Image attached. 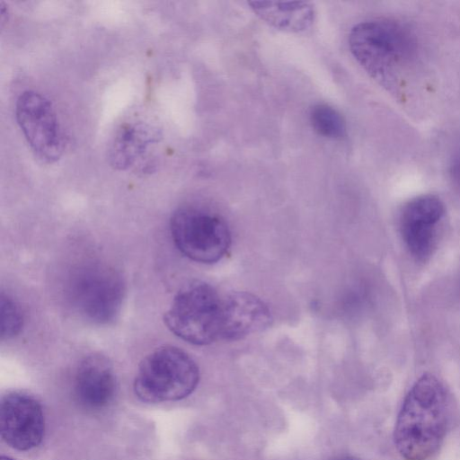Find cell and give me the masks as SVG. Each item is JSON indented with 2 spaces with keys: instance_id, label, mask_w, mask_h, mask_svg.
Masks as SVG:
<instances>
[{
  "instance_id": "1",
  "label": "cell",
  "mask_w": 460,
  "mask_h": 460,
  "mask_svg": "<svg viewBox=\"0 0 460 460\" xmlns=\"http://www.w3.org/2000/svg\"><path fill=\"white\" fill-rule=\"evenodd\" d=\"M452 418L450 396L442 382L423 374L405 395L394 429L396 449L405 460H427L441 446Z\"/></svg>"
},
{
  "instance_id": "2",
  "label": "cell",
  "mask_w": 460,
  "mask_h": 460,
  "mask_svg": "<svg viewBox=\"0 0 460 460\" xmlns=\"http://www.w3.org/2000/svg\"><path fill=\"white\" fill-rule=\"evenodd\" d=\"M349 44L371 77L389 90L395 87L399 69L411 48L408 34L399 25L383 20L360 22L350 31Z\"/></svg>"
},
{
  "instance_id": "3",
  "label": "cell",
  "mask_w": 460,
  "mask_h": 460,
  "mask_svg": "<svg viewBox=\"0 0 460 460\" xmlns=\"http://www.w3.org/2000/svg\"><path fill=\"white\" fill-rule=\"evenodd\" d=\"M199 380V367L188 353L177 347L162 346L140 362L134 392L148 403L174 402L192 394Z\"/></svg>"
},
{
  "instance_id": "4",
  "label": "cell",
  "mask_w": 460,
  "mask_h": 460,
  "mask_svg": "<svg viewBox=\"0 0 460 460\" xmlns=\"http://www.w3.org/2000/svg\"><path fill=\"white\" fill-rule=\"evenodd\" d=\"M223 296L209 284L193 280L174 296L164 323L177 337L194 345L220 339Z\"/></svg>"
},
{
  "instance_id": "5",
  "label": "cell",
  "mask_w": 460,
  "mask_h": 460,
  "mask_svg": "<svg viewBox=\"0 0 460 460\" xmlns=\"http://www.w3.org/2000/svg\"><path fill=\"white\" fill-rule=\"evenodd\" d=\"M170 230L179 251L199 263L220 261L231 244L226 222L219 215L201 208H178L171 217Z\"/></svg>"
},
{
  "instance_id": "6",
  "label": "cell",
  "mask_w": 460,
  "mask_h": 460,
  "mask_svg": "<svg viewBox=\"0 0 460 460\" xmlns=\"http://www.w3.org/2000/svg\"><path fill=\"white\" fill-rule=\"evenodd\" d=\"M124 283L114 270L98 263L76 270L68 283V298L76 311L95 323L113 321L121 308Z\"/></svg>"
},
{
  "instance_id": "7",
  "label": "cell",
  "mask_w": 460,
  "mask_h": 460,
  "mask_svg": "<svg viewBox=\"0 0 460 460\" xmlns=\"http://www.w3.org/2000/svg\"><path fill=\"white\" fill-rule=\"evenodd\" d=\"M15 118L39 160L52 164L61 157L65 147L63 132L49 99L36 91L23 92L15 103Z\"/></svg>"
},
{
  "instance_id": "8",
  "label": "cell",
  "mask_w": 460,
  "mask_h": 460,
  "mask_svg": "<svg viewBox=\"0 0 460 460\" xmlns=\"http://www.w3.org/2000/svg\"><path fill=\"white\" fill-rule=\"evenodd\" d=\"M446 212L443 201L428 194L409 200L400 214L399 227L409 253L419 261L432 255L438 239V225Z\"/></svg>"
},
{
  "instance_id": "9",
  "label": "cell",
  "mask_w": 460,
  "mask_h": 460,
  "mask_svg": "<svg viewBox=\"0 0 460 460\" xmlns=\"http://www.w3.org/2000/svg\"><path fill=\"white\" fill-rule=\"evenodd\" d=\"M0 425L2 438L7 445L19 451L32 449L44 437L42 407L28 394L8 393L1 400Z\"/></svg>"
},
{
  "instance_id": "10",
  "label": "cell",
  "mask_w": 460,
  "mask_h": 460,
  "mask_svg": "<svg viewBox=\"0 0 460 460\" xmlns=\"http://www.w3.org/2000/svg\"><path fill=\"white\" fill-rule=\"evenodd\" d=\"M271 323L270 309L257 296L238 291L223 296L220 339L242 340L264 331Z\"/></svg>"
},
{
  "instance_id": "11",
  "label": "cell",
  "mask_w": 460,
  "mask_h": 460,
  "mask_svg": "<svg viewBox=\"0 0 460 460\" xmlns=\"http://www.w3.org/2000/svg\"><path fill=\"white\" fill-rule=\"evenodd\" d=\"M74 392L77 402L89 410H100L111 402L116 378L109 360L96 354L84 358L75 372Z\"/></svg>"
},
{
  "instance_id": "12",
  "label": "cell",
  "mask_w": 460,
  "mask_h": 460,
  "mask_svg": "<svg viewBox=\"0 0 460 460\" xmlns=\"http://www.w3.org/2000/svg\"><path fill=\"white\" fill-rule=\"evenodd\" d=\"M157 128L144 122L124 125L115 135L108 151L110 164L117 170L131 167L148 146L159 142Z\"/></svg>"
},
{
  "instance_id": "13",
  "label": "cell",
  "mask_w": 460,
  "mask_h": 460,
  "mask_svg": "<svg viewBox=\"0 0 460 460\" xmlns=\"http://www.w3.org/2000/svg\"><path fill=\"white\" fill-rule=\"evenodd\" d=\"M249 4L262 20L284 31H304L311 26L314 17V8L305 2L254 1Z\"/></svg>"
},
{
  "instance_id": "14",
  "label": "cell",
  "mask_w": 460,
  "mask_h": 460,
  "mask_svg": "<svg viewBox=\"0 0 460 460\" xmlns=\"http://www.w3.org/2000/svg\"><path fill=\"white\" fill-rule=\"evenodd\" d=\"M310 121L314 129L321 136L337 139L346 134L342 116L327 104H316L310 111Z\"/></svg>"
},
{
  "instance_id": "15",
  "label": "cell",
  "mask_w": 460,
  "mask_h": 460,
  "mask_svg": "<svg viewBox=\"0 0 460 460\" xmlns=\"http://www.w3.org/2000/svg\"><path fill=\"white\" fill-rule=\"evenodd\" d=\"M23 326V314L20 305L8 295H1V336L10 339Z\"/></svg>"
},
{
  "instance_id": "16",
  "label": "cell",
  "mask_w": 460,
  "mask_h": 460,
  "mask_svg": "<svg viewBox=\"0 0 460 460\" xmlns=\"http://www.w3.org/2000/svg\"><path fill=\"white\" fill-rule=\"evenodd\" d=\"M332 460H358V459L355 457H352V456H339V457L333 458Z\"/></svg>"
},
{
  "instance_id": "17",
  "label": "cell",
  "mask_w": 460,
  "mask_h": 460,
  "mask_svg": "<svg viewBox=\"0 0 460 460\" xmlns=\"http://www.w3.org/2000/svg\"><path fill=\"white\" fill-rule=\"evenodd\" d=\"M1 460H14V459L8 457V456H2Z\"/></svg>"
}]
</instances>
